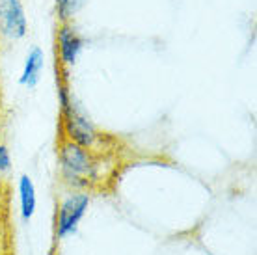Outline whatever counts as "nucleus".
I'll return each mask as SVG.
<instances>
[{
  "label": "nucleus",
  "instance_id": "7ed1b4c3",
  "mask_svg": "<svg viewBox=\"0 0 257 255\" xmlns=\"http://www.w3.org/2000/svg\"><path fill=\"white\" fill-rule=\"evenodd\" d=\"M28 32L26 13L21 0H0V36L23 39Z\"/></svg>",
  "mask_w": 257,
  "mask_h": 255
},
{
  "label": "nucleus",
  "instance_id": "6e6552de",
  "mask_svg": "<svg viewBox=\"0 0 257 255\" xmlns=\"http://www.w3.org/2000/svg\"><path fill=\"white\" fill-rule=\"evenodd\" d=\"M84 4V0H56V8H58V15L60 19L67 21L73 15L80 10V6Z\"/></svg>",
  "mask_w": 257,
  "mask_h": 255
},
{
  "label": "nucleus",
  "instance_id": "20e7f679",
  "mask_svg": "<svg viewBox=\"0 0 257 255\" xmlns=\"http://www.w3.org/2000/svg\"><path fill=\"white\" fill-rule=\"evenodd\" d=\"M88 205H90L88 194H73L62 201L58 209V222H56V233L60 238L71 231H75L78 222L82 220V216L88 211Z\"/></svg>",
  "mask_w": 257,
  "mask_h": 255
},
{
  "label": "nucleus",
  "instance_id": "1a4fd4ad",
  "mask_svg": "<svg viewBox=\"0 0 257 255\" xmlns=\"http://www.w3.org/2000/svg\"><path fill=\"white\" fill-rule=\"evenodd\" d=\"M10 168H12L10 151H8V147L0 142V175H4L6 172H10Z\"/></svg>",
  "mask_w": 257,
  "mask_h": 255
},
{
  "label": "nucleus",
  "instance_id": "39448f33",
  "mask_svg": "<svg viewBox=\"0 0 257 255\" xmlns=\"http://www.w3.org/2000/svg\"><path fill=\"white\" fill-rule=\"evenodd\" d=\"M56 45H58L60 62L64 65H73L84 49V39L80 38L75 26H71L69 23H62L56 32Z\"/></svg>",
  "mask_w": 257,
  "mask_h": 255
},
{
  "label": "nucleus",
  "instance_id": "0eeeda50",
  "mask_svg": "<svg viewBox=\"0 0 257 255\" xmlns=\"http://www.w3.org/2000/svg\"><path fill=\"white\" fill-rule=\"evenodd\" d=\"M19 196L23 218L30 220L34 216V212H36V186H34L32 179L28 175H23L19 179Z\"/></svg>",
  "mask_w": 257,
  "mask_h": 255
},
{
  "label": "nucleus",
  "instance_id": "9d476101",
  "mask_svg": "<svg viewBox=\"0 0 257 255\" xmlns=\"http://www.w3.org/2000/svg\"><path fill=\"white\" fill-rule=\"evenodd\" d=\"M4 209H6V188L0 181V223H2V214H4Z\"/></svg>",
  "mask_w": 257,
  "mask_h": 255
},
{
  "label": "nucleus",
  "instance_id": "423d86ee",
  "mask_svg": "<svg viewBox=\"0 0 257 255\" xmlns=\"http://www.w3.org/2000/svg\"><path fill=\"white\" fill-rule=\"evenodd\" d=\"M43 67H45V54H43V51L39 47H34L25 58V67H23V73H21L19 78L21 86L34 88L39 82Z\"/></svg>",
  "mask_w": 257,
  "mask_h": 255
},
{
  "label": "nucleus",
  "instance_id": "f257e3e1",
  "mask_svg": "<svg viewBox=\"0 0 257 255\" xmlns=\"http://www.w3.org/2000/svg\"><path fill=\"white\" fill-rule=\"evenodd\" d=\"M62 173L71 185H88L97 177V162L86 147L65 140L60 146Z\"/></svg>",
  "mask_w": 257,
  "mask_h": 255
},
{
  "label": "nucleus",
  "instance_id": "f03ea898",
  "mask_svg": "<svg viewBox=\"0 0 257 255\" xmlns=\"http://www.w3.org/2000/svg\"><path fill=\"white\" fill-rule=\"evenodd\" d=\"M60 102H62V123L71 142H75L82 147H93L99 140V133L91 125L86 115L75 106V102L71 99L67 86L64 82L60 84Z\"/></svg>",
  "mask_w": 257,
  "mask_h": 255
}]
</instances>
